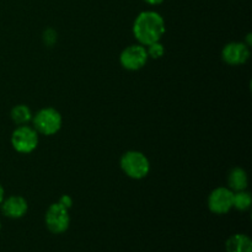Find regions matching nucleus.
Returning <instances> with one entry per match:
<instances>
[{"label": "nucleus", "instance_id": "1", "mask_svg": "<svg viewBox=\"0 0 252 252\" xmlns=\"http://www.w3.org/2000/svg\"><path fill=\"white\" fill-rule=\"evenodd\" d=\"M164 17L157 11H143L135 17L133 24V33L143 46H149L159 42L165 33Z\"/></svg>", "mask_w": 252, "mask_h": 252}, {"label": "nucleus", "instance_id": "2", "mask_svg": "<svg viewBox=\"0 0 252 252\" xmlns=\"http://www.w3.org/2000/svg\"><path fill=\"white\" fill-rule=\"evenodd\" d=\"M121 169L130 179H144L150 171V162L143 153L130 150L121 158Z\"/></svg>", "mask_w": 252, "mask_h": 252}, {"label": "nucleus", "instance_id": "3", "mask_svg": "<svg viewBox=\"0 0 252 252\" xmlns=\"http://www.w3.org/2000/svg\"><path fill=\"white\" fill-rule=\"evenodd\" d=\"M34 129L43 135H53L59 132L62 127V116L56 108L46 107L39 110L32 118Z\"/></svg>", "mask_w": 252, "mask_h": 252}, {"label": "nucleus", "instance_id": "4", "mask_svg": "<svg viewBox=\"0 0 252 252\" xmlns=\"http://www.w3.org/2000/svg\"><path fill=\"white\" fill-rule=\"evenodd\" d=\"M12 148L21 154H30L38 145V133L34 128L29 126H19L12 132L11 135Z\"/></svg>", "mask_w": 252, "mask_h": 252}, {"label": "nucleus", "instance_id": "5", "mask_svg": "<svg viewBox=\"0 0 252 252\" xmlns=\"http://www.w3.org/2000/svg\"><path fill=\"white\" fill-rule=\"evenodd\" d=\"M46 226L51 233L63 234L68 230L70 225V217L69 209L62 206L59 202L51 204L46 213Z\"/></svg>", "mask_w": 252, "mask_h": 252}, {"label": "nucleus", "instance_id": "6", "mask_svg": "<svg viewBox=\"0 0 252 252\" xmlns=\"http://www.w3.org/2000/svg\"><path fill=\"white\" fill-rule=\"evenodd\" d=\"M149 56H148L147 47L143 44H132L122 51L120 56L121 65L127 70H139L147 64Z\"/></svg>", "mask_w": 252, "mask_h": 252}, {"label": "nucleus", "instance_id": "7", "mask_svg": "<svg viewBox=\"0 0 252 252\" xmlns=\"http://www.w3.org/2000/svg\"><path fill=\"white\" fill-rule=\"evenodd\" d=\"M234 192L226 187H218L208 197V208L214 214H226L233 209Z\"/></svg>", "mask_w": 252, "mask_h": 252}, {"label": "nucleus", "instance_id": "8", "mask_svg": "<svg viewBox=\"0 0 252 252\" xmlns=\"http://www.w3.org/2000/svg\"><path fill=\"white\" fill-rule=\"evenodd\" d=\"M221 58L229 65H243L250 58V47L243 42H230L223 48Z\"/></svg>", "mask_w": 252, "mask_h": 252}, {"label": "nucleus", "instance_id": "9", "mask_svg": "<svg viewBox=\"0 0 252 252\" xmlns=\"http://www.w3.org/2000/svg\"><path fill=\"white\" fill-rule=\"evenodd\" d=\"M0 207H1L2 214L10 219L22 218L29 209L27 201L21 196H10L4 198Z\"/></svg>", "mask_w": 252, "mask_h": 252}, {"label": "nucleus", "instance_id": "10", "mask_svg": "<svg viewBox=\"0 0 252 252\" xmlns=\"http://www.w3.org/2000/svg\"><path fill=\"white\" fill-rule=\"evenodd\" d=\"M226 252H252V240L246 234H234L226 240Z\"/></svg>", "mask_w": 252, "mask_h": 252}, {"label": "nucleus", "instance_id": "11", "mask_svg": "<svg viewBox=\"0 0 252 252\" xmlns=\"http://www.w3.org/2000/svg\"><path fill=\"white\" fill-rule=\"evenodd\" d=\"M228 185L229 189L233 192H239L246 189L249 185L248 172L244 169H241V167H235V169H233L228 176Z\"/></svg>", "mask_w": 252, "mask_h": 252}, {"label": "nucleus", "instance_id": "12", "mask_svg": "<svg viewBox=\"0 0 252 252\" xmlns=\"http://www.w3.org/2000/svg\"><path fill=\"white\" fill-rule=\"evenodd\" d=\"M11 120L14 121V123H16L17 126H25L32 121L33 115H32L31 110H30L29 106L26 105H17L15 106L11 110Z\"/></svg>", "mask_w": 252, "mask_h": 252}, {"label": "nucleus", "instance_id": "13", "mask_svg": "<svg viewBox=\"0 0 252 252\" xmlns=\"http://www.w3.org/2000/svg\"><path fill=\"white\" fill-rule=\"evenodd\" d=\"M251 204H252V198H251L250 192L244 189V191H239L234 193L233 208H236L240 212H245L248 211V209H250Z\"/></svg>", "mask_w": 252, "mask_h": 252}, {"label": "nucleus", "instance_id": "14", "mask_svg": "<svg viewBox=\"0 0 252 252\" xmlns=\"http://www.w3.org/2000/svg\"><path fill=\"white\" fill-rule=\"evenodd\" d=\"M147 52H148V56H149L150 58L158 59V58H160V57L164 56L165 49H164V46H162L159 41V42H154V43L147 46Z\"/></svg>", "mask_w": 252, "mask_h": 252}, {"label": "nucleus", "instance_id": "15", "mask_svg": "<svg viewBox=\"0 0 252 252\" xmlns=\"http://www.w3.org/2000/svg\"><path fill=\"white\" fill-rule=\"evenodd\" d=\"M59 203L69 209L71 207V204H73V199H71L68 194H64V196H62L61 199H59Z\"/></svg>", "mask_w": 252, "mask_h": 252}, {"label": "nucleus", "instance_id": "16", "mask_svg": "<svg viewBox=\"0 0 252 252\" xmlns=\"http://www.w3.org/2000/svg\"><path fill=\"white\" fill-rule=\"evenodd\" d=\"M144 1L149 5H160L164 2V0H144Z\"/></svg>", "mask_w": 252, "mask_h": 252}, {"label": "nucleus", "instance_id": "17", "mask_svg": "<svg viewBox=\"0 0 252 252\" xmlns=\"http://www.w3.org/2000/svg\"><path fill=\"white\" fill-rule=\"evenodd\" d=\"M4 198H5V192H4V189H2V186L0 185V206H1Z\"/></svg>", "mask_w": 252, "mask_h": 252}, {"label": "nucleus", "instance_id": "18", "mask_svg": "<svg viewBox=\"0 0 252 252\" xmlns=\"http://www.w3.org/2000/svg\"><path fill=\"white\" fill-rule=\"evenodd\" d=\"M0 231H1V223H0Z\"/></svg>", "mask_w": 252, "mask_h": 252}]
</instances>
